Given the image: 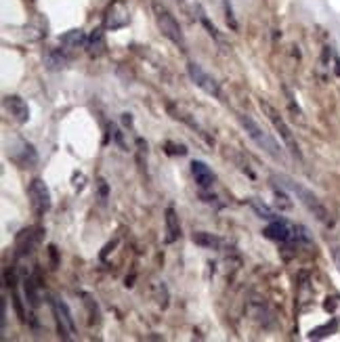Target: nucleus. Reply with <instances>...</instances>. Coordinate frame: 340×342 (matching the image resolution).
<instances>
[{
	"instance_id": "nucleus-1",
	"label": "nucleus",
	"mask_w": 340,
	"mask_h": 342,
	"mask_svg": "<svg viewBox=\"0 0 340 342\" xmlns=\"http://www.w3.org/2000/svg\"><path fill=\"white\" fill-rule=\"evenodd\" d=\"M271 180H275V183H279L284 189H288V191H292L294 195H296L301 202H303V206L317 218V220H322V223H330V212H328V208L322 204V199L317 197L311 189H307L305 185H301V183H296L294 178H290V176H284V174H273L271 176Z\"/></svg>"
},
{
	"instance_id": "nucleus-2",
	"label": "nucleus",
	"mask_w": 340,
	"mask_h": 342,
	"mask_svg": "<svg viewBox=\"0 0 340 342\" xmlns=\"http://www.w3.org/2000/svg\"><path fill=\"white\" fill-rule=\"evenodd\" d=\"M239 124L244 126V130H246V134L250 136V139L269 155V157H273L275 162H282V164H286V155H284V149L279 147V143L271 136L252 116H246V113H242L239 116Z\"/></svg>"
},
{
	"instance_id": "nucleus-3",
	"label": "nucleus",
	"mask_w": 340,
	"mask_h": 342,
	"mask_svg": "<svg viewBox=\"0 0 340 342\" xmlns=\"http://www.w3.org/2000/svg\"><path fill=\"white\" fill-rule=\"evenodd\" d=\"M265 235L269 239H275V242H298V239H305V242H311V237L307 235V229L305 227H296V225H292L290 220L277 216L273 220H269L267 225V229H265Z\"/></svg>"
},
{
	"instance_id": "nucleus-4",
	"label": "nucleus",
	"mask_w": 340,
	"mask_h": 342,
	"mask_svg": "<svg viewBox=\"0 0 340 342\" xmlns=\"http://www.w3.org/2000/svg\"><path fill=\"white\" fill-rule=\"evenodd\" d=\"M153 15H155V24L160 28V32L170 40L174 42L178 49H185V38H183V32H181V26L178 21L174 19V15L160 3H153Z\"/></svg>"
},
{
	"instance_id": "nucleus-5",
	"label": "nucleus",
	"mask_w": 340,
	"mask_h": 342,
	"mask_svg": "<svg viewBox=\"0 0 340 342\" xmlns=\"http://www.w3.org/2000/svg\"><path fill=\"white\" fill-rule=\"evenodd\" d=\"M261 109L265 111V116L269 118V122L273 124V128L279 132V136H282V141H284V145L288 147V151L294 155V157H298V159H303V153H301V147H298V143H296V139H294V134H292V130H290V126L284 122V118L279 116V111L271 105V103H267V101H263L261 99Z\"/></svg>"
},
{
	"instance_id": "nucleus-6",
	"label": "nucleus",
	"mask_w": 340,
	"mask_h": 342,
	"mask_svg": "<svg viewBox=\"0 0 340 342\" xmlns=\"http://www.w3.org/2000/svg\"><path fill=\"white\" fill-rule=\"evenodd\" d=\"M187 74H189V78H191V82L197 86V88H202L206 95H210V97H221V86H218V82L204 70V67L199 65V63H195V61H189L187 63Z\"/></svg>"
},
{
	"instance_id": "nucleus-7",
	"label": "nucleus",
	"mask_w": 340,
	"mask_h": 342,
	"mask_svg": "<svg viewBox=\"0 0 340 342\" xmlns=\"http://www.w3.org/2000/svg\"><path fill=\"white\" fill-rule=\"evenodd\" d=\"M130 24V11L126 7L124 0H113V3L107 7L105 17H103V28L109 32L122 30Z\"/></svg>"
},
{
	"instance_id": "nucleus-8",
	"label": "nucleus",
	"mask_w": 340,
	"mask_h": 342,
	"mask_svg": "<svg viewBox=\"0 0 340 342\" xmlns=\"http://www.w3.org/2000/svg\"><path fill=\"white\" fill-rule=\"evenodd\" d=\"M28 195H30V202H32V208L38 216H42L44 212L51 210V191L47 187L42 178H34L30 183V189H28Z\"/></svg>"
},
{
	"instance_id": "nucleus-9",
	"label": "nucleus",
	"mask_w": 340,
	"mask_h": 342,
	"mask_svg": "<svg viewBox=\"0 0 340 342\" xmlns=\"http://www.w3.org/2000/svg\"><path fill=\"white\" fill-rule=\"evenodd\" d=\"M53 311H55V317H57V330H59V336L70 340L72 334L76 332V321L72 317V311L67 307L61 298H53Z\"/></svg>"
},
{
	"instance_id": "nucleus-10",
	"label": "nucleus",
	"mask_w": 340,
	"mask_h": 342,
	"mask_svg": "<svg viewBox=\"0 0 340 342\" xmlns=\"http://www.w3.org/2000/svg\"><path fill=\"white\" fill-rule=\"evenodd\" d=\"M5 109L11 113V116L19 122V124H26L30 120V107L28 103L21 99L19 95H9L5 97Z\"/></svg>"
},
{
	"instance_id": "nucleus-11",
	"label": "nucleus",
	"mask_w": 340,
	"mask_h": 342,
	"mask_svg": "<svg viewBox=\"0 0 340 342\" xmlns=\"http://www.w3.org/2000/svg\"><path fill=\"white\" fill-rule=\"evenodd\" d=\"M11 159H13V162H17L21 168H30V166L38 164V153H36V149H34L32 143L19 141V153L11 151Z\"/></svg>"
},
{
	"instance_id": "nucleus-12",
	"label": "nucleus",
	"mask_w": 340,
	"mask_h": 342,
	"mask_svg": "<svg viewBox=\"0 0 340 342\" xmlns=\"http://www.w3.org/2000/svg\"><path fill=\"white\" fill-rule=\"evenodd\" d=\"M40 233H42V229H24V231H21L19 237H17V254L19 256L30 254L32 248L40 239Z\"/></svg>"
},
{
	"instance_id": "nucleus-13",
	"label": "nucleus",
	"mask_w": 340,
	"mask_h": 342,
	"mask_svg": "<svg viewBox=\"0 0 340 342\" xmlns=\"http://www.w3.org/2000/svg\"><path fill=\"white\" fill-rule=\"evenodd\" d=\"M105 49H107V44H105V34H103V30L101 28H95L93 32L88 34V40H86V53L93 57V59H97V57H101L103 53H105Z\"/></svg>"
},
{
	"instance_id": "nucleus-14",
	"label": "nucleus",
	"mask_w": 340,
	"mask_h": 342,
	"mask_svg": "<svg viewBox=\"0 0 340 342\" xmlns=\"http://www.w3.org/2000/svg\"><path fill=\"white\" fill-rule=\"evenodd\" d=\"M191 174H193L195 183H197L202 189H208V187H212V183H214L212 170H210L206 164H204V162H199V159H193V162H191Z\"/></svg>"
},
{
	"instance_id": "nucleus-15",
	"label": "nucleus",
	"mask_w": 340,
	"mask_h": 342,
	"mask_svg": "<svg viewBox=\"0 0 340 342\" xmlns=\"http://www.w3.org/2000/svg\"><path fill=\"white\" fill-rule=\"evenodd\" d=\"M86 40H88V36H86L82 30H70V32H65V34L59 38L61 47H63L65 51H76V49L86 47Z\"/></svg>"
},
{
	"instance_id": "nucleus-16",
	"label": "nucleus",
	"mask_w": 340,
	"mask_h": 342,
	"mask_svg": "<svg viewBox=\"0 0 340 342\" xmlns=\"http://www.w3.org/2000/svg\"><path fill=\"white\" fill-rule=\"evenodd\" d=\"M181 237V225L174 208H166V244H174Z\"/></svg>"
},
{
	"instance_id": "nucleus-17",
	"label": "nucleus",
	"mask_w": 340,
	"mask_h": 342,
	"mask_svg": "<svg viewBox=\"0 0 340 342\" xmlns=\"http://www.w3.org/2000/svg\"><path fill=\"white\" fill-rule=\"evenodd\" d=\"M191 239H193V244H197V246H202V248H210V250H216V248L223 244V239H221L218 235L206 233V231H195V233L191 235Z\"/></svg>"
},
{
	"instance_id": "nucleus-18",
	"label": "nucleus",
	"mask_w": 340,
	"mask_h": 342,
	"mask_svg": "<svg viewBox=\"0 0 340 342\" xmlns=\"http://www.w3.org/2000/svg\"><path fill=\"white\" fill-rule=\"evenodd\" d=\"M248 204H250L252 210H254L261 218H265V220H273V218H277V214L273 212V208H269L263 199H258V197H248Z\"/></svg>"
},
{
	"instance_id": "nucleus-19",
	"label": "nucleus",
	"mask_w": 340,
	"mask_h": 342,
	"mask_svg": "<svg viewBox=\"0 0 340 342\" xmlns=\"http://www.w3.org/2000/svg\"><path fill=\"white\" fill-rule=\"evenodd\" d=\"M65 57L59 53V51H49L47 55H44V65L49 67V70H61V67L65 65Z\"/></svg>"
},
{
	"instance_id": "nucleus-20",
	"label": "nucleus",
	"mask_w": 340,
	"mask_h": 342,
	"mask_svg": "<svg viewBox=\"0 0 340 342\" xmlns=\"http://www.w3.org/2000/svg\"><path fill=\"white\" fill-rule=\"evenodd\" d=\"M336 328H338V321H336V319H332L330 324H326V326H322V328L313 330V332H311V338H324V336L332 334V332H334Z\"/></svg>"
},
{
	"instance_id": "nucleus-21",
	"label": "nucleus",
	"mask_w": 340,
	"mask_h": 342,
	"mask_svg": "<svg viewBox=\"0 0 340 342\" xmlns=\"http://www.w3.org/2000/svg\"><path fill=\"white\" fill-rule=\"evenodd\" d=\"M195 11H197V19L202 21V24H204V26H206V30H208V32H210V34H212L214 38H218V30L214 28V24H210V19L206 17V13H204V11H202V7H199V5L195 7Z\"/></svg>"
},
{
	"instance_id": "nucleus-22",
	"label": "nucleus",
	"mask_w": 340,
	"mask_h": 342,
	"mask_svg": "<svg viewBox=\"0 0 340 342\" xmlns=\"http://www.w3.org/2000/svg\"><path fill=\"white\" fill-rule=\"evenodd\" d=\"M109 130H111V136H113V141H116L120 147H122V151H126V143L122 141V132L116 128V126H113V124H109Z\"/></svg>"
},
{
	"instance_id": "nucleus-23",
	"label": "nucleus",
	"mask_w": 340,
	"mask_h": 342,
	"mask_svg": "<svg viewBox=\"0 0 340 342\" xmlns=\"http://www.w3.org/2000/svg\"><path fill=\"white\" fill-rule=\"evenodd\" d=\"M225 15H227V24L231 26V30H237V21H235V17H233V11H231V7L225 3Z\"/></svg>"
},
{
	"instance_id": "nucleus-24",
	"label": "nucleus",
	"mask_w": 340,
	"mask_h": 342,
	"mask_svg": "<svg viewBox=\"0 0 340 342\" xmlns=\"http://www.w3.org/2000/svg\"><path fill=\"white\" fill-rule=\"evenodd\" d=\"M166 147H168V149H166L168 153H178V155H185V153H187V149H185L183 145H174V143H170V141L166 143Z\"/></svg>"
},
{
	"instance_id": "nucleus-25",
	"label": "nucleus",
	"mask_w": 340,
	"mask_h": 342,
	"mask_svg": "<svg viewBox=\"0 0 340 342\" xmlns=\"http://www.w3.org/2000/svg\"><path fill=\"white\" fill-rule=\"evenodd\" d=\"M334 74L340 76V57L336 55V51H334Z\"/></svg>"
},
{
	"instance_id": "nucleus-26",
	"label": "nucleus",
	"mask_w": 340,
	"mask_h": 342,
	"mask_svg": "<svg viewBox=\"0 0 340 342\" xmlns=\"http://www.w3.org/2000/svg\"><path fill=\"white\" fill-rule=\"evenodd\" d=\"M99 189H101V197L105 199V197H107V185H105V180H103V178L99 180Z\"/></svg>"
},
{
	"instance_id": "nucleus-27",
	"label": "nucleus",
	"mask_w": 340,
	"mask_h": 342,
	"mask_svg": "<svg viewBox=\"0 0 340 342\" xmlns=\"http://www.w3.org/2000/svg\"><path fill=\"white\" fill-rule=\"evenodd\" d=\"M334 265H336V269L340 271V250H334Z\"/></svg>"
}]
</instances>
